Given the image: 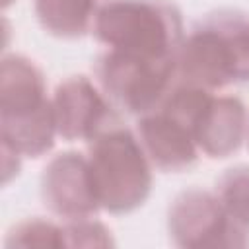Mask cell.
Listing matches in <instances>:
<instances>
[{
    "label": "cell",
    "mask_w": 249,
    "mask_h": 249,
    "mask_svg": "<svg viewBox=\"0 0 249 249\" xmlns=\"http://www.w3.org/2000/svg\"><path fill=\"white\" fill-rule=\"evenodd\" d=\"M214 195L218 196L231 228L245 239V233H249V165L228 169L218 179Z\"/></svg>",
    "instance_id": "obj_11"
},
{
    "label": "cell",
    "mask_w": 249,
    "mask_h": 249,
    "mask_svg": "<svg viewBox=\"0 0 249 249\" xmlns=\"http://www.w3.org/2000/svg\"><path fill=\"white\" fill-rule=\"evenodd\" d=\"M109 233L111 231L93 218L74 220L64 224L66 245H113Z\"/></svg>",
    "instance_id": "obj_13"
},
{
    "label": "cell",
    "mask_w": 249,
    "mask_h": 249,
    "mask_svg": "<svg viewBox=\"0 0 249 249\" xmlns=\"http://www.w3.org/2000/svg\"><path fill=\"white\" fill-rule=\"evenodd\" d=\"M136 136L150 163L163 173L189 171L198 161L200 150L191 130L160 109L138 119Z\"/></svg>",
    "instance_id": "obj_8"
},
{
    "label": "cell",
    "mask_w": 249,
    "mask_h": 249,
    "mask_svg": "<svg viewBox=\"0 0 249 249\" xmlns=\"http://www.w3.org/2000/svg\"><path fill=\"white\" fill-rule=\"evenodd\" d=\"M93 72L115 111L138 119L158 111L177 84L175 58H144L109 49L97 58Z\"/></svg>",
    "instance_id": "obj_4"
},
{
    "label": "cell",
    "mask_w": 249,
    "mask_h": 249,
    "mask_svg": "<svg viewBox=\"0 0 249 249\" xmlns=\"http://www.w3.org/2000/svg\"><path fill=\"white\" fill-rule=\"evenodd\" d=\"M88 161L99 204L111 214H128L152 191V163L136 136L121 121L88 142Z\"/></svg>",
    "instance_id": "obj_3"
},
{
    "label": "cell",
    "mask_w": 249,
    "mask_h": 249,
    "mask_svg": "<svg viewBox=\"0 0 249 249\" xmlns=\"http://www.w3.org/2000/svg\"><path fill=\"white\" fill-rule=\"evenodd\" d=\"M91 33L109 51L144 58H175L185 37L181 14L167 0H103Z\"/></svg>",
    "instance_id": "obj_2"
},
{
    "label": "cell",
    "mask_w": 249,
    "mask_h": 249,
    "mask_svg": "<svg viewBox=\"0 0 249 249\" xmlns=\"http://www.w3.org/2000/svg\"><path fill=\"white\" fill-rule=\"evenodd\" d=\"M169 231L179 245L241 247L245 239L231 228L214 193L191 189L181 193L169 208Z\"/></svg>",
    "instance_id": "obj_7"
},
{
    "label": "cell",
    "mask_w": 249,
    "mask_h": 249,
    "mask_svg": "<svg viewBox=\"0 0 249 249\" xmlns=\"http://www.w3.org/2000/svg\"><path fill=\"white\" fill-rule=\"evenodd\" d=\"M56 117L43 72L21 54L0 64V138L23 158H39L54 146Z\"/></svg>",
    "instance_id": "obj_1"
},
{
    "label": "cell",
    "mask_w": 249,
    "mask_h": 249,
    "mask_svg": "<svg viewBox=\"0 0 249 249\" xmlns=\"http://www.w3.org/2000/svg\"><path fill=\"white\" fill-rule=\"evenodd\" d=\"M41 196L45 206L64 222L91 218L101 204L88 156L78 152L54 156L43 169Z\"/></svg>",
    "instance_id": "obj_5"
},
{
    "label": "cell",
    "mask_w": 249,
    "mask_h": 249,
    "mask_svg": "<svg viewBox=\"0 0 249 249\" xmlns=\"http://www.w3.org/2000/svg\"><path fill=\"white\" fill-rule=\"evenodd\" d=\"M245 138H247V144H249V123H247V134H245Z\"/></svg>",
    "instance_id": "obj_14"
},
{
    "label": "cell",
    "mask_w": 249,
    "mask_h": 249,
    "mask_svg": "<svg viewBox=\"0 0 249 249\" xmlns=\"http://www.w3.org/2000/svg\"><path fill=\"white\" fill-rule=\"evenodd\" d=\"M103 0H33L41 27L62 39H76L91 31Z\"/></svg>",
    "instance_id": "obj_10"
},
{
    "label": "cell",
    "mask_w": 249,
    "mask_h": 249,
    "mask_svg": "<svg viewBox=\"0 0 249 249\" xmlns=\"http://www.w3.org/2000/svg\"><path fill=\"white\" fill-rule=\"evenodd\" d=\"M245 105L231 95H212L202 111L193 136L200 150L210 158H228L247 134Z\"/></svg>",
    "instance_id": "obj_9"
},
{
    "label": "cell",
    "mask_w": 249,
    "mask_h": 249,
    "mask_svg": "<svg viewBox=\"0 0 249 249\" xmlns=\"http://www.w3.org/2000/svg\"><path fill=\"white\" fill-rule=\"evenodd\" d=\"M58 136L76 142H89L101 130L121 121L119 111L109 103L99 86L86 76H70L60 82L53 95Z\"/></svg>",
    "instance_id": "obj_6"
},
{
    "label": "cell",
    "mask_w": 249,
    "mask_h": 249,
    "mask_svg": "<svg viewBox=\"0 0 249 249\" xmlns=\"http://www.w3.org/2000/svg\"><path fill=\"white\" fill-rule=\"evenodd\" d=\"M6 245H47V247H60L66 245L64 241V226H58L51 220L31 218L14 226L6 237Z\"/></svg>",
    "instance_id": "obj_12"
}]
</instances>
